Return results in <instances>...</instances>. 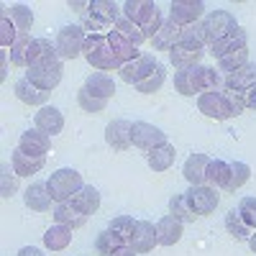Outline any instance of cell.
I'll list each match as a JSON object with an SVG mask.
<instances>
[{"label": "cell", "mask_w": 256, "mask_h": 256, "mask_svg": "<svg viewBox=\"0 0 256 256\" xmlns=\"http://www.w3.org/2000/svg\"><path fill=\"white\" fill-rule=\"evenodd\" d=\"M174 88L180 95H195V92H216L220 90V74L216 70L210 67H202V64H198V67H190V70H180L174 74Z\"/></svg>", "instance_id": "obj_1"}, {"label": "cell", "mask_w": 256, "mask_h": 256, "mask_svg": "<svg viewBox=\"0 0 256 256\" xmlns=\"http://www.w3.org/2000/svg\"><path fill=\"white\" fill-rule=\"evenodd\" d=\"M123 16L131 18L134 24L144 31V36L152 41L159 28H162V13H159V6L156 3H148V0H128V3H123Z\"/></svg>", "instance_id": "obj_2"}, {"label": "cell", "mask_w": 256, "mask_h": 256, "mask_svg": "<svg viewBox=\"0 0 256 256\" xmlns=\"http://www.w3.org/2000/svg\"><path fill=\"white\" fill-rule=\"evenodd\" d=\"M82 56L88 59L90 67H95L100 72H110V70H120L123 67V64L116 59L113 49H110L108 34H98V36H88V38H84Z\"/></svg>", "instance_id": "obj_3"}, {"label": "cell", "mask_w": 256, "mask_h": 256, "mask_svg": "<svg viewBox=\"0 0 256 256\" xmlns=\"http://www.w3.org/2000/svg\"><path fill=\"white\" fill-rule=\"evenodd\" d=\"M46 187L52 192V200L54 202H64V200H72L84 184H82V174L77 172V169L64 166V169H56V172L49 177Z\"/></svg>", "instance_id": "obj_4"}, {"label": "cell", "mask_w": 256, "mask_h": 256, "mask_svg": "<svg viewBox=\"0 0 256 256\" xmlns=\"http://www.w3.org/2000/svg\"><path fill=\"white\" fill-rule=\"evenodd\" d=\"M200 28H202V38L205 44H216V41H220L223 36H228L233 28H238L236 24V16L228 13V10H210L202 20H200Z\"/></svg>", "instance_id": "obj_5"}, {"label": "cell", "mask_w": 256, "mask_h": 256, "mask_svg": "<svg viewBox=\"0 0 256 256\" xmlns=\"http://www.w3.org/2000/svg\"><path fill=\"white\" fill-rule=\"evenodd\" d=\"M84 38H88V36H84L82 26H64V28H59L56 44H54L59 59H77L82 54Z\"/></svg>", "instance_id": "obj_6"}, {"label": "cell", "mask_w": 256, "mask_h": 256, "mask_svg": "<svg viewBox=\"0 0 256 256\" xmlns=\"http://www.w3.org/2000/svg\"><path fill=\"white\" fill-rule=\"evenodd\" d=\"M187 198V205L192 208V212L200 218V216H210V212H216L218 202H220V195L212 187L208 184H198V187H190L184 192Z\"/></svg>", "instance_id": "obj_7"}, {"label": "cell", "mask_w": 256, "mask_h": 256, "mask_svg": "<svg viewBox=\"0 0 256 256\" xmlns=\"http://www.w3.org/2000/svg\"><path fill=\"white\" fill-rule=\"evenodd\" d=\"M131 141H134L136 148H141V152H154V148L166 144V136H164V131H159L156 126L136 120L134 128H131Z\"/></svg>", "instance_id": "obj_8"}, {"label": "cell", "mask_w": 256, "mask_h": 256, "mask_svg": "<svg viewBox=\"0 0 256 256\" xmlns=\"http://www.w3.org/2000/svg\"><path fill=\"white\" fill-rule=\"evenodd\" d=\"M202 13H205V6L200 0H174L169 6V20H174L177 26H184V28L198 26Z\"/></svg>", "instance_id": "obj_9"}, {"label": "cell", "mask_w": 256, "mask_h": 256, "mask_svg": "<svg viewBox=\"0 0 256 256\" xmlns=\"http://www.w3.org/2000/svg\"><path fill=\"white\" fill-rule=\"evenodd\" d=\"M156 67H159V62H156L152 54H141L138 59L123 64L118 72H120V80H123V82H128V84H138V82H144L148 74H152Z\"/></svg>", "instance_id": "obj_10"}, {"label": "cell", "mask_w": 256, "mask_h": 256, "mask_svg": "<svg viewBox=\"0 0 256 256\" xmlns=\"http://www.w3.org/2000/svg\"><path fill=\"white\" fill-rule=\"evenodd\" d=\"M62 59L54 62V64H44V67H34L26 72V77L31 80V84H36L38 90H44V92H52L56 84L62 82Z\"/></svg>", "instance_id": "obj_11"}, {"label": "cell", "mask_w": 256, "mask_h": 256, "mask_svg": "<svg viewBox=\"0 0 256 256\" xmlns=\"http://www.w3.org/2000/svg\"><path fill=\"white\" fill-rule=\"evenodd\" d=\"M156 244H159L156 226L148 223V220H138V223H136V230H134V236H131V241H128V246H131L136 254H148Z\"/></svg>", "instance_id": "obj_12"}, {"label": "cell", "mask_w": 256, "mask_h": 256, "mask_svg": "<svg viewBox=\"0 0 256 256\" xmlns=\"http://www.w3.org/2000/svg\"><path fill=\"white\" fill-rule=\"evenodd\" d=\"M59 62L56 46H52L49 38H34L28 46V70L34 67H44V64H54Z\"/></svg>", "instance_id": "obj_13"}, {"label": "cell", "mask_w": 256, "mask_h": 256, "mask_svg": "<svg viewBox=\"0 0 256 256\" xmlns=\"http://www.w3.org/2000/svg\"><path fill=\"white\" fill-rule=\"evenodd\" d=\"M238 49H246V31L238 26V28H233L228 36H223L220 41H216V44H210V56H216V59H223L233 52H238Z\"/></svg>", "instance_id": "obj_14"}, {"label": "cell", "mask_w": 256, "mask_h": 256, "mask_svg": "<svg viewBox=\"0 0 256 256\" xmlns=\"http://www.w3.org/2000/svg\"><path fill=\"white\" fill-rule=\"evenodd\" d=\"M131 128L134 123L128 120H113L108 123V128H105V141H108V146H113L116 152H126V148H131Z\"/></svg>", "instance_id": "obj_15"}, {"label": "cell", "mask_w": 256, "mask_h": 256, "mask_svg": "<svg viewBox=\"0 0 256 256\" xmlns=\"http://www.w3.org/2000/svg\"><path fill=\"white\" fill-rule=\"evenodd\" d=\"M18 148H20L24 154H28V156L44 159L46 152H49V136H46V134H41L38 128H34V131H26V134H20Z\"/></svg>", "instance_id": "obj_16"}, {"label": "cell", "mask_w": 256, "mask_h": 256, "mask_svg": "<svg viewBox=\"0 0 256 256\" xmlns=\"http://www.w3.org/2000/svg\"><path fill=\"white\" fill-rule=\"evenodd\" d=\"M226 90H233V92H246L251 88H256V64H244L241 70L226 74Z\"/></svg>", "instance_id": "obj_17"}, {"label": "cell", "mask_w": 256, "mask_h": 256, "mask_svg": "<svg viewBox=\"0 0 256 256\" xmlns=\"http://www.w3.org/2000/svg\"><path fill=\"white\" fill-rule=\"evenodd\" d=\"M84 90H88L92 98L98 100H110L116 95V82L110 74L105 72H92L88 80H84Z\"/></svg>", "instance_id": "obj_18"}, {"label": "cell", "mask_w": 256, "mask_h": 256, "mask_svg": "<svg viewBox=\"0 0 256 256\" xmlns=\"http://www.w3.org/2000/svg\"><path fill=\"white\" fill-rule=\"evenodd\" d=\"M36 128L41 134H46V136H56V134H62V128H64V116L56 110V108H52V105H44L38 113H36Z\"/></svg>", "instance_id": "obj_19"}, {"label": "cell", "mask_w": 256, "mask_h": 256, "mask_svg": "<svg viewBox=\"0 0 256 256\" xmlns=\"http://www.w3.org/2000/svg\"><path fill=\"white\" fill-rule=\"evenodd\" d=\"M198 108L202 116L208 118H216V120H226L228 118V110H226V100H223V92H202L198 98Z\"/></svg>", "instance_id": "obj_20"}, {"label": "cell", "mask_w": 256, "mask_h": 256, "mask_svg": "<svg viewBox=\"0 0 256 256\" xmlns=\"http://www.w3.org/2000/svg\"><path fill=\"white\" fill-rule=\"evenodd\" d=\"M52 216H54V220H56L59 226H67V228H80V226H84V220H88V216H84V212H80L72 200L56 202Z\"/></svg>", "instance_id": "obj_21"}, {"label": "cell", "mask_w": 256, "mask_h": 256, "mask_svg": "<svg viewBox=\"0 0 256 256\" xmlns=\"http://www.w3.org/2000/svg\"><path fill=\"white\" fill-rule=\"evenodd\" d=\"M182 31H184V28H182V26H177L174 20H164L162 28H159V34L152 38L154 49H156V52H172V49L177 46V41H180Z\"/></svg>", "instance_id": "obj_22"}, {"label": "cell", "mask_w": 256, "mask_h": 256, "mask_svg": "<svg viewBox=\"0 0 256 256\" xmlns=\"http://www.w3.org/2000/svg\"><path fill=\"white\" fill-rule=\"evenodd\" d=\"M208 164L210 159L205 154H192L184 166H182V174L184 180L190 182V187H198V184H205V172H208Z\"/></svg>", "instance_id": "obj_23"}, {"label": "cell", "mask_w": 256, "mask_h": 256, "mask_svg": "<svg viewBox=\"0 0 256 256\" xmlns=\"http://www.w3.org/2000/svg\"><path fill=\"white\" fill-rule=\"evenodd\" d=\"M108 41H110V49H113V54H116V59H118L120 64H128V62H134V59L141 56V52H138L128 38H123L116 28L108 31Z\"/></svg>", "instance_id": "obj_24"}, {"label": "cell", "mask_w": 256, "mask_h": 256, "mask_svg": "<svg viewBox=\"0 0 256 256\" xmlns=\"http://www.w3.org/2000/svg\"><path fill=\"white\" fill-rule=\"evenodd\" d=\"M156 236H159V244L162 246H174L182 238V223L174 216H164L156 223Z\"/></svg>", "instance_id": "obj_25"}, {"label": "cell", "mask_w": 256, "mask_h": 256, "mask_svg": "<svg viewBox=\"0 0 256 256\" xmlns=\"http://www.w3.org/2000/svg\"><path fill=\"white\" fill-rule=\"evenodd\" d=\"M10 162H13V172H16L18 177H31V174L41 172V166H44V159L28 156V154L20 152V148H16V152H13Z\"/></svg>", "instance_id": "obj_26"}, {"label": "cell", "mask_w": 256, "mask_h": 256, "mask_svg": "<svg viewBox=\"0 0 256 256\" xmlns=\"http://www.w3.org/2000/svg\"><path fill=\"white\" fill-rule=\"evenodd\" d=\"M228 177H230V164L223 162V159H210L208 164V172H205V184L212 187V190H218L228 184Z\"/></svg>", "instance_id": "obj_27"}, {"label": "cell", "mask_w": 256, "mask_h": 256, "mask_svg": "<svg viewBox=\"0 0 256 256\" xmlns=\"http://www.w3.org/2000/svg\"><path fill=\"white\" fill-rule=\"evenodd\" d=\"M52 192L46 184H41V182H34L28 190H26V205L31 210H38V212H46L52 208Z\"/></svg>", "instance_id": "obj_28"}, {"label": "cell", "mask_w": 256, "mask_h": 256, "mask_svg": "<svg viewBox=\"0 0 256 256\" xmlns=\"http://www.w3.org/2000/svg\"><path fill=\"white\" fill-rule=\"evenodd\" d=\"M16 95H18L20 102H26V105H44L49 100V92H44V90H38L36 84H31L28 77L16 82Z\"/></svg>", "instance_id": "obj_29"}, {"label": "cell", "mask_w": 256, "mask_h": 256, "mask_svg": "<svg viewBox=\"0 0 256 256\" xmlns=\"http://www.w3.org/2000/svg\"><path fill=\"white\" fill-rule=\"evenodd\" d=\"M72 202H74V208H77L80 212H84V216H92V212H98V208H100V192H98L92 184H84L77 195L72 198Z\"/></svg>", "instance_id": "obj_30"}, {"label": "cell", "mask_w": 256, "mask_h": 256, "mask_svg": "<svg viewBox=\"0 0 256 256\" xmlns=\"http://www.w3.org/2000/svg\"><path fill=\"white\" fill-rule=\"evenodd\" d=\"M3 16H8L10 18V24L20 31V34H28L31 31V26H34V13H31V8H26V6H3Z\"/></svg>", "instance_id": "obj_31"}, {"label": "cell", "mask_w": 256, "mask_h": 256, "mask_svg": "<svg viewBox=\"0 0 256 256\" xmlns=\"http://www.w3.org/2000/svg\"><path fill=\"white\" fill-rule=\"evenodd\" d=\"M72 244V228L67 226H52L46 233H44V246L52 248V251H64Z\"/></svg>", "instance_id": "obj_32"}, {"label": "cell", "mask_w": 256, "mask_h": 256, "mask_svg": "<svg viewBox=\"0 0 256 256\" xmlns=\"http://www.w3.org/2000/svg\"><path fill=\"white\" fill-rule=\"evenodd\" d=\"M174 156H177L174 146L164 144V146L154 148V152H148V166H152L154 172H166V169L174 164Z\"/></svg>", "instance_id": "obj_33"}, {"label": "cell", "mask_w": 256, "mask_h": 256, "mask_svg": "<svg viewBox=\"0 0 256 256\" xmlns=\"http://www.w3.org/2000/svg\"><path fill=\"white\" fill-rule=\"evenodd\" d=\"M90 13L98 16L100 20H105V24H116V20L123 16V6L113 3V0H92L90 3Z\"/></svg>", "instance_id": "obj_34"}, {"label": "cell", "mask_w": 256, "mask_h": 256, "mask_svg": "<svg viewBox=\"0 0 256 256\" xmlns=\"http://www.w3.org/2000/svg\"><path fill=\"white\" fill-rule=\"evenodd\" d=\"M126 246V241L118 236L116 230H110V228H105L102 233H98V241H95V251L100 254V256H113L116 251H120Z\"/></svg>", "instance_id": "obj_35"}, {"label": "cell", "mask_w": 256, "mask_h": 256, "mask_svg": "<svg viewBox=\"0 0 256 256\" xmlns=\"http://www.w3.org/2000/svg\"><path fill=\"white\" fill-rule=\"evenodd\" d=\"M205 52H195V49H184V46H174L169 52V59L177 70H190V67H198V62Z\"/></svg>", "instance_id": "obj_36"}, {"label": "cell", "mask_w": 256, "mask_h": 256, "mask_svg": "<svg viewBox=\"0 0 256 256\" xmlns=\"http://www.w3.org/2000/svg\"><path fill=\"white\" fill-rule=\"evenodd\" d=\"M226 228H228V233L233 238H238V241H248L251 236H254V230L244 223V218H241V212L238 210H230L228 216H226Z\"/></svg>", "instance_id": "obj_37"}, {"label": "cell", "mask_w": 256, "mask_h": 256, "mask_svg": "<svg viewBox=\"0 0 256 256\" xmlns=\"http://www.w3.org/2000/svg\"><path fill=\"white\" fill-rule=\"evenodd\" d=\"M31 36L28 34H18L16 44L10 46V62L16 64V67H26L28 70V46H31Z\"/></svg>", "instance_id": "obj_38"}, {"label": "cell", "mask_w": 256, "mask_h": 256, "mask_svg": "<svg viewBox=\"0 0 256 256\" xmlns=\"http://www.w3.org/2000/svg\"><path fill=\"white\" fill-rule=\"evenodd\" d=\"M251 177V166L244 164V162H233L230 164V177H228V184H226V192H236L241 190Z\"/></svg>", "instance_id": "obj_39"}, {"label": "cell", "mask_w": 256, "mask_h": 256, "mask_svg": "<svg viewBox=\"0 0 256 256\" xmlns=\"http://www.w3.org/2000/svg\"><path fill=\"white\" fill-rule=\"evenodd\" d=\"M116 31L123 36V38H128V41H131V44L134 46H138L141 44V41H146V36H144V31L134 24V20L131 18H126V16H120L118 20H116Z\"/></svg>", "instance_id": "obj_40"}, {"label": "cell", "mask_w": 256, "mask_h": 256, "mask_svg": "<svg viewBox=\"0 0 256 256\" xmlns=\"http://www.w3.org/2000/svg\"><path fill=\"white\" fill-rule=\"evenodd\" d=\"M169 210H172V216L180 220V223H195V212H192V208L187 205V198L184 195H174L172 200H169Z\"/></svg>", "instance_id": "obj_41"}, {"label": "cell", "mask_w": 256, "mask_h": 256, "mask_svg": "<svg viewBox=\"0 0 256 256\" xmlns=\"http://www.w3.org/2000/svg\"><path fill=\"white\" fill-rule=\"evenodd\" d=\"M164 77H166V70H164V64H159V67H156L152 74H148L144 82L136 84V90L144 92V95H152V92H156L162 84H164Z\"/></svg>", "instance_id": "obj_42"}, {"label": "cell", "mask_w": 256, "mask_h": 256, "mask_svg": "<svg viewBox=\"0 0 256 256\" xmlns=\"http://www.w3.org/2000/svg\"><path fill=\"white\" fill-rule=\"evenodd\" d=\"M244 64H248V49H238V52H233V54L218 59V67H220L223 72H228V74L236 72V70H241Z\"/></svg>", "instance_id": "obj_43"}, {"label": "cell", "mask_w": 256, "mask_h": 256, "mask_svg": "<svg viewBox=\"0 0 256 256\" xmlns=\"http://www.w3.org/2000/svg\"><path fill=\"white\" fill-rule=\"evenodd\" d=\"M136 223H138V220H134L131 216H118V218H113L110 230H116L118 236L128 244V241H131V236H134V230H136Z\"/></svg>", "instance_id": "obj_44"}, {"label": "cell", "mask_w": 256, "mask_h": 256, "mask_svg": "<svg viewBox=\"0 0 256 256\" xmlns=\"http://www.w3.org/2000/svg\"><path fill=\"white\" fill-rule=\"evenodd\" d=\"M77 102H80V108H82V110H88V113H102V110H105V105H108V100H98V98H92L84 88L77 92Z\"/></svg>", "instance_id": "obj_45"}, {"label": "cell", "mask_w": 256, "mask_h": 256, "mask_svg": "<svg viewBox=\"0 0 256 256\" xmlns=\"http://www.w3.org/2000/svg\"><path fill=\"white\" fill-rule=\"evenodd\" d=\"M223 100H226V110H228V118H236L246 110L244 105V98L241 92H233V90H223Z\"/></svg>", "instance_id": "obj_46"}, {"label": "cell", "mask_w": 256, "mask_h": 256, "mask_svg": "<svg viewBox=\"0 0 256 256\" xmlns=\"http://www.w3.org/2000/svg\"><path fill=\"white\" fill-rule=\"evenodd\" d=\"M18 34H20V31L10 24V18H8V16L0 18V46H3V49L13 46V44H16V38H18Z\"/></svg>", "instance_id": "obj_47"}, {"label": "cell", "mask_w": 256, "mask_h": 256, "mask_svg": "<svg viewBox=\"0 0 256 256\" xmlns=\"http://www.w3.org/2000/svg\"><path fill=\"white\" fill-rule=\"evenodd\" d=\"M110 26L105 24V20H100L98 16H92L90 10L88 13H82V31H88V36H98L102 31H108Z\"/></svg>", "instance_id": "obj_48"}, {"label": "cell", "mask_w": 256, "mask_h": 256, "mask_svg": "<svg viewBox=\"0 0 256 256\" xmlns=\"http://www.w3.org/2000/svg\"><path fill=\"white\" fill-rule=\"evenodd\" d=\"M238 212H241L244 223H246L251 230H256V198H244V200L238 202Z\"/></svg>", "instance_id": "obj_49"}, {"label": "cell", "mask_w": 256, "mask_h": 256, "mask_svg": "<svg viewBox=\"0 0 256 256\" xmlns=\"http://www.w3.org/2000/svg\"><path fill=\"white\" fill-rule=\"evenodd\" d=\"M18 190V174L13 172L10 174V169H8V164H3V187H0V198H13V192Z\"/></svg>", "instance_id": "obj_50"}, {"label": "cell", "mask_w": 256, "mask_h": 256, "mask_svg": "<svg viewBox=\"0 0 256 256\" xmlns=\"http://www.w3.org/2000/svg\"><path fill=\"white\" fill-rule=\"evenodd\" d=\"M241 98H244V105H246V108L256 110V88H251V90L241 92Z\"/></svg>", "instance_id": "obj_51"}, {"label": "cell", "mask_w": 256, "mask_h": 256, "mask_svg": "<svg viewBox=\"0 0 256 256\" xmlns=\"http://www.w3.org/2000/svg\"><path fill=\"white\" fill-rule=\"evenodd\" d=\"M6 77H8V52L0 54V80L6 82Z\"/></svg>", "instance_id": "obj_52"}, {"label": "cell", "mask_w": 256, "mask_h": 256, "mask_svg": "<svg viewBox=\"0 0 256 256\" xmlns=\"http://www.w3.org/2000/svg\"><path fill=\"white\" fill-rule=\"evenodd\" d=\"M18 256H44V254H41L38 248H34V246H24L18 251Z\"/></svg>", "instance_id": "obj_53"}, {"label": "cell", "mask_w": 256, "mask_h": 256, "mask_svg": "<svg viewBox=\"0 0 256 256\" xmlns=\"http://www.w3.org/2000/svg\"><path fill=\"white\" fill-rule=\"evenodd\" d=\"M113 256H136V251H134L131 246H123V248H120V251H116Z\"/></svg>", "instance_id": "obj_54"}, {"label": "cell", "mask_w": 256, "mask_h": 256, "mask_svg": "<svg viewBox=\"0 0 256 256\" xmlns=\"http://www.w3.org/2000/svg\"><path fill=\"white\" fill-rule=\"evenodd\" d=\"M248 248H251V251H254V254H256V233H254V236H251V238H248Z\"/></svg>", "instance_id": "obj_55"}]
</instances>
